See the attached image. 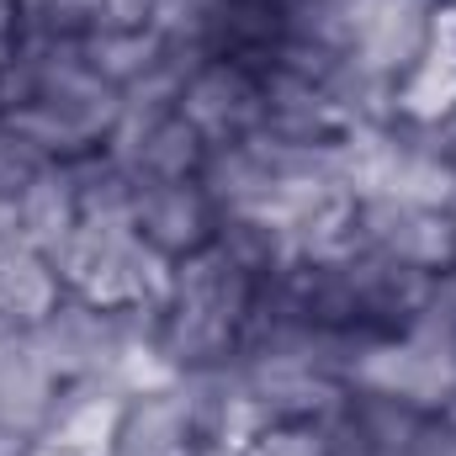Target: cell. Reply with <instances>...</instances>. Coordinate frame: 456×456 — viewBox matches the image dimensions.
<instances>
[{
    "mask_svg": "<svg viewBox=\"0 0 456 456\" xmlns=\"http://www.w3.org/2000/svg\"><path fill=\"white\" fill-rule=\"evenodd\" d=\"M80 48H86L91 69H96L102 80H112L117 91H127V86L165 53V37H159L154 27H96V32L80 37Z\"/></svg>",
    "mask_w": 456,
    "mask_h": 456,
    "instance_id": "obj_20",
    "label": "cell"
},
{
    "mask_svg": "<svg viewBox=\"0 0 456 456\" xmlns=\"http://www.w3.org/2000/svg\"><path fill=\"white\" fill-rule=\"evenodd\" d=\"M53 398H59V377L48 371L37 345L27 340V330H5L0 335V425L16 436H37Z\"/></svg>",
    "mask_w": 456,
    "mask_h": 456,
    "instance_id": "obj_14",
    "label": "cell"
},
{
    "mask_svg": "<svg viewBox=\"0 0 456 456\" xmlns=\"http://www.w3.org/2000/svg\"><path fill=\"white\" fill-rule=\"evenodd\" d=\"M48 165H59V159H48L27 133H16V127L0 117V197H21L27 181L43 175Z\"/></svg>",
    "mask_w": 456,
    "mask_h": 456,
    "instance_id": "obj_23",
    "label": "cell"
},
{
    "mask_svg": "<svg viewBox=\"0 0 456 456\" xmlns=\"http://www.w3.org/2000/svg\"><path fill=\"white\" fill-rule=\"evenodd\" d=\"M181 398H186V414H191V436L197 446H228V452H244L255 441V430H265V414L255 409L244 377L233 361L218 366H191L175 377Z\"/></svg>",
    "mask_w": 456,
    "mask_h": 456,
    "instance_id": "obj_12",
    "label": "cell"
},
{
    "mask_svg": "<svg viewBox=\"0 0 456 456\" xmlns=\"http://www.w3.org/2000/svg\"><path fill=\"white\" fill-rule=\"evenodd\" d=\"M218 11H224V0H154L149 27H154L165 43H186V48L213 53V27H218Z\"/></svg>",
    "mask_w": 456,
    "mask_h": 456,
    "instance_id": "obj_21",
    "label": "cell"
},
{
    "mask_svg": "<svg viewBox=\"0 0 456 456\" xmlns=\"http://www.w3.org/2000/svg\"><path fill=\"white\" fill-rule=\"evenodd\" d=\"M436 21H441V0H350L345 53H355L387 80H403V69L430 48Z\"/></svg>",
    "mask_w": 456,
    "mask_h": 456,
    "instance_id": "obj_10",
    "label": "cell"
},
{
    "mask_svg": "<svg viewBox=\"0 0 456 456\" xmlns=\"http://www.w3.org/2000/svg\"><path fill=\"white\" fill-rule=\"evenodd\" d=\"M64 303V276L48 255L16 249L0 260V324L5 330H37Z\"/></svg>",
    "mask_w": 456,
    "mask_h": 456,
    "instance_id": "obj_18",
    "label": "cell"
},
{
    "mask_svg": "<svg viewBox=\"0 0 456 456\" xmlns=\"http://www.w3.org/2000/svg\"><path fill=\"white\" fill-rule=\"evenodd\" d=\"M350 387H371V393H393L409 398L419 409H441L446 393L456 387V350L441 345L425 330H398V335H377L366 345V355L350 371Z\"/></svg>",
    "mask_w": 456,
    "mask_h": 456,
    "instance_id": "obj_4",
    "label": "cell"
},
{
    "mask_svg": "<svg viewBox=\"0 0 456 456\" xmlns=\"http://www.w3.org/2000/svg\"><path fill=\"white\" fill-rule=\"evenodd\" d=\"M53 265L64 276V292L102 308H165L170 292V260L149 249L133 228L80 224L53 255Z\"/></svg>",
    "mask_w": 456,
    "mask_h": 456,
    "instance_id": "obj_2",
    "label": "cell"
},
{
    "mask_svg": "<svg viewBox=\"0 0 456 456\" xmlns=\"http://www.w3.org/2000/svg\"><path fill=\"white\" fill-rule=\"evenodd\" d=\"M239 456H330V436L324 425H308V419H276L255 430V441Z\"/></svg>",
    "mask_w": 456,
    "mask_h": 456,
    "instance_id": "obj_22",
    "label": "cell"
},
{
    "mask_svg": "<svg viewBox=\"0 0 456 456\" xmlns=\"http://www.w3.org/2000/svg\"><path fill=\"white\" fill-rule=\"evenodd\" d=\"M436 414H441V419H446V425H456V387H452V393H446V403H441V409H436Z\"/></svg>",
    "mask_w": 456,
    "mask_h": 456,
    "instance_id": "obj_29",
    "label": "cell"
},
{
    "mask_svg": "<svg viewBox=\"0 0 456 456\" xmlns=\"http://www.w3.org/2000/svg\"><path fill=\"white\" fill-rule=\"evenodd\" d=\"M441 133H446V154H452V170H456V112L441 122Z\"/></svg>",
    "mask_w": 456,
    "mask_h": 456,
    "instance_id": "obj_27",
    "label": "cell"
},
{
    "mask_svg": "<svg viewBox=\"0 0 456 456\" xmlns=\"http://www.w3.org/2000/svg\"><path fill=\"white\" fill-rule=\"evenodd\" d=\"M27 340L37 345V355L48 361V371L59 382L102 377V371H112L117 350H122V319H117V308L64 292V303L37 330H27Z\"/></svg>",
    "mask_w": 456,
    "mask_h": 456,
    "instance_id": "obj_9",
    "label": "cell"
},
{
    "mask_svg": "<svg viewBox=\"0 0 456 456\" xmlns=\"http://www.w3.org/2000/svg\"><path fill=\"white\" fill-rule=\"evenodd\" d=\"M122 409H127V393L117 387L107 371L102 377L59 382V398H53V409H48V419H43V430L32 441L75 452V456H107L117 446Z\"/></svg>",
    "mask_w": 456,
    "mask_h": 456,
    "instance_id": "obj_13",
    "label": "cell"
},
{
    "mask_svg": "<svg viewBox=\"0 0 456 456\" xmlns=\"http://www.w3.org/2000/svg\"><path fill=\"white\" fill-rule=\"evenodd\" d=\"M233 366H239L255 409L265 414V425H276V419L324 425L345 403V387H350V382L330 377L324 366H314L297 350H239Z\"/></svg>",
    "mask_w": 456,
    "mask_h": 456,
    "instance_id": "obj_5",
    "label": "cell"
},
{
    "mask_svg": "<svg viewBox=\"0 0 456 456\" xmlns=\"http://www.w3.org/2000/svg\"><path fill=\"white\" fill-rule=\"evenodd\" d=\"M21 456H75V452H59V446H43V441H32Z\"/></svg>",
    "mask_w": 456,
    "mask_h": 456,
    "instance_id": "obj_28",
    "label": "cell"
},
{
    "mask_svg": "<svg viewBox=\"0 0 456 456\" xmlns=\"http://www.w3.org/2000/svg\"><path fill=\"white\" fill-rule=\"evenodd\" d=\"M102 154L133 181H197L208 159V138L175 112H133L122 107L102 143Z\"/></svg>",
    "mask_w": 456,
    "mask_h": 456,
    "instance_id": "obj_7",
    "label": "cell"
},
{
    "mask_svg": "<svg viewBox=\"0 0 456 456\" xmlns=\"http://www.w3.org/2000/svg\"><path fill=\"white\" fill-rule=\"evenodd\" d=\"M133 233L165 260H181L213 244L218 208L202 181H133Z\"/></svg>",
    "mask_w": 456,
    "mask_h": 456,
    "instance_id": "obj_11",
    "label": "cell"
},
{
    "mask_svg": "<svg viewBox=\"0 0 456 456\" xmlns=\"http://www.w3.org/2000/svg\"><path fill=\"white\" fill-rule=\"evenodd\" d=\"M403 456H456V425H446L441 414H430L425 430L409 441V452Z\"/></svg>",
    "mask_w": 456,
    "mask_h": 456,
    "instance_id": "obj_24",
    "label": "cell"
},
{
    "mask_svg": "<svg viewBox=\"0 0 456 456\" xmlns=\"http://www.w3.org/2000/svg\"><path fill=\"white\" fill-rule=\"evenodd\" d=\"M335 276L345 287V303H350V319L371 335H398L414 324L425 292H430V271H414V265H398L366 244H350L345 255H335Z\"/></svg>",
    "mask_w": 456,
    "mask_h": 456,
    "instance_id": "obj_8",
    "label": "cell"
},
{
    "mask_svg": "<svg viewBox=\"0 0 456 456\" xmlns=\"http://www.w3.org/2000/svg\"><path fill=\"white\" fill-rule=\"evenodd\" d=\"M441 5H446V11H456V0H441Z\"/></svg>",
    "mask_w": 456,
    "mask_h": 456,
    "instance_id": "obj_30",
    "label": "cell"
},
{
    "mask_svg": "<svg viewBox=\"0 0 456 456\" xmlns=\"http://www.w3.org/2000/svg\"><path fill=\"white\" fill-rule=\"evenodd\" d=\"M452 271H456V265H452Z\"/></svg>",
    "mask_w": 456,
    "mask_h": 456,
    "instance_id": "obj_31",
    "label": "cell"
},
{
    "mask_svg": "<svg viewBox=\"0 0 456 456\" xmlns=\"http://www.w3.org/2000/svg\"><path fill=\"white\" fill-rule=\"evenodd\" d=\"M255 281L260 276H249L218 239L170 260V292L159 308V350L175 361V371L218 366L239 355Z\"/></svg>",
    "mask_w": 456,
    "mask_h": 456,
    "instance_id": "obj_1",
    "label": "cell"
},
{
    "mask_svg": "<svg viewBox=\"0 0 456 456\" xmlns=\"http://www.w3.org/2000/svg\"><path fill=\"white\" fill-rule=\"evenodd\" d=\"M197 436H191V414L181 387H159V393H138L122 409L112 452L127 456H191Z\"/></svg>",
    "mask_w": 456,
    "mask_h": 456,
    "instance_id": "obj_17",
    "label": "cell"
},
{
    "mask_svg": "<svg viewBox=\"0 0 456 456\" xmlns=\"http://www.w3.org/2000/svg\"><path fill=\"white\" fill-rule=\"evenodd\" d=\"M16 249H32L27 228H21V208H16V197H0V260L16 255Z\"/></svg>",
    "mask_w": 456,
    "mask_h": 456,
    "instance_id": "obj_26",
    "label": "cell"
},
{
    "mask_svg": "<svg viewBox=\"0 0 456 456\" xmlns=\"http://www.w3.org/2000/svg\"><path fill=\"white\" fill-rule=\"evenodd\" d=\"M16 208H21L27 244H32L37 255L53 260V255L64 249V239L80 228V197H75V175H69V165L59 159V165H48L43 175H32L27 191L16 197Z\"/></svg>",
    "mask_w": 456,
    "mask_h": 456,
    "instance_id": "obj_19",
    "label": "cell"
},
{
    "mask_svg": "<svg viewBox=\"0 0 456 456\" xmlns=\"http://www.w3.org/2000/svg\"><path fill=\"white\" fill-rule=\"evenodd\" d=\"M260 133L287 138V143H340L345 117L335 112V102L287 69H265V112H260Z\"/></svg>",
    "mask_w": 456,
    "mask_h": 456,
    "instance_id": "obj_15",
    "label": "cell"
},
{
    "mask_svg": "<svg viewBox=\"0 0 456 456\" xmlns=\"http://www.w3.org/2000/svg\"><path fill=\"white\" fill-rule=\"evenodd\" d=\"M355 244L414 265V271H452L456 265V208H425L398 197H355Z\"/></svg>",
    "mask_w": 456,
    "mask_h": 456,
    "instance_id": "obj_3",
    "label": "cell"
},
{
    "mask_svg": "<svg viewBox=\"0 0 456 456\" xmlns=\"http://www.w3.org/2000/svg\"><path fill=\"white\" fill-rule=\"evenodd\" d=\"M154 0H102V27H149Z\"/></svg>",
    "mask_w": 456,
    "mask_h": 456,
    "instance_id": "obj_25",
    "label": "cell"
},
{
    "mask_svg": "<svg viewBox=\"0 0 456 456\" xmlns=\"http://www.w3.org/2000/svg\"><path fill=\"white\" fill-rule=\"evenodd\" d=\"M260 112H265V69L228 53H208L181 91V117L208 138V149L260 133Z\"/></svg>",
    "mask_w": 456,
    "mask_h": 456,
    "instance_id": "obj_6",
    "label": "cell"
},
{
    "mask_svg": "<svg viewBox=\"0 0 456 456\" xmlns=\"http://www.w3.org/2000/svg\"><path fill=\"white\" fill-rule=\"evenodd\" d=\"M452 112H456V16L441 5V21H436L430 48L398 80V117L446 122Z\"/></svg>",
    "mask_w": 456,
    "mask_h": 456,
    "instance_id": "obj_16",
    "label": "cell"
}]
</instances>
